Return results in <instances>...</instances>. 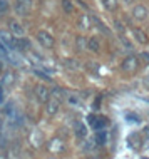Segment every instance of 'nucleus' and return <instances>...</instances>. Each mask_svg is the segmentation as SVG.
<instances>
[{
	"label": "nucleus",
	"instance_id": "nucleus-21",
	"mask_svg": "<svg viewBox=\"0 0 149 159\" xmlns=\"http://www.w3.org/2000/svg\"><path fill=\"white\" fill-rule=\"evenodd\" d=\"M144 85H146V87H149V75L146 77V79H144Z\"/></svg>",
	"mask_w": 149,
	"mask_h": 159
},
{
	"label": "nucleus",
	"instance_id": "nucleus-13",
	"mask_svg": "<svg viewBox=\"0 0 149 159\" xmlns=\"http://www.w3.org/2000/svg\"><path fill=\"white\" fill-rule=\"evenodd\" d=\"M64 66L69 67V69H79V64L75 61H72V59H69V61H64Z\"/></svg>",
	"mask_w": 149,
	"mask_h": 159
},
{
	"label": "nucleus",
	"instance_id": "nucleus-14",
	"mask_svg": "<svg viewBox=\"0 0 149 159\" xmlns=\"http://www.w3.org/2000/svg\"><path fill=\"white\" fill-rule=\"evenodd\" d=\"M7 10H8V2L7 0H0V14H3Z\"/></svg>",
	"mask_w": 149,
	"mask_h": 159
},
{
	"label": "nucleus",
	"instance_id": "nucleus-19",
	"mask_svg": "<svg viewBox=\"0 0 149 159\" xmlns=\"http://www.w3.org/2000/svg\"><path fill=\"white\" fill-rule=\"evenodd\" d=\"M52 97H55V99H59V101H61V97H62L61 89H54V91H52Z\"/></svg>",
	"mask_w": 149,
	"mask_h": 159
},
{
	"label": "nucleus",
	"instance_id": "nucleus-17",
	"mask_svg": "<svg viewBox=\"0 0 149 159\" xmlns=\"http://www.w3.org/2000/svg\"><path fill=\"white\" fill-rule=\"evenodd\" d=\"M67 102L72 104V106H79V99L75 96H69V97H67Z\"/></svg>",
	"mask_w": 149,
	"mask_h": 159
},
{
	"label": "nucleus",
	"instance_id": "nucleus-11",
	"mask_svg": "<svg viewBox=\"0 0 149 159\" xmlns=\"http://www.w3.org/2000/svg\"><path fill=\"white\" fill-rule=\"evenodd\" d=\"M106 139H107V134H106V131H99V132H97V137H96L97 144H104Z\"/></svg>",
	"mask_w": 149,
	"mask_h": 159
},
{
	"label": "nucleus",
	"instance_id": "nucleus-2",
	"mask_svg": "<svg viewBox=\"0 0 149 159\" xmlns=\"http://www.w3.org/2000/svg\"><path fill=\"white\" fill-rule=\"evenodd\" d=\"M138 66H139L138 57H134V55H129V57L124 59V62H122L121 69H122L124 72H133V70H136V69H138Z\"/></svg>",
	"mask_w": 149,
	"mask_h": 159
},
{
	"label": "nucleus",
	"instance_id": "nucleus-6",
	"mask_svg": "<svg viewBox=\"0 0 149 159\" xmlns=\"http://www.w3.org/2000/svg\"><path fill=\"white\" fill-rule=\"evenodd\" d=\"M59 104H61V101H59V99H55V97L49 99V101H47V114L49 116H55V114H57Z\"/></svg>",
	"mask_w": 149,
	"mask_h": 159
},
{
	"label": "nucleus",
	"instance_id": "nucleus-7",
	"mask_svg": "<svg viewBox=\"0 0 149 159\" xmlns=\"http://www.w3.org/2000/svg\"><path fill=\"white\" fill-rule=\"evenodd\" d=\"M133 15H134L138 20H144V19L147 17V10H146V7H142V5H138V7H134V10H133Z\"/></svg>",
	"mask_w": 149,
	"mask_h": 159
},
{
	"label": "nucleus",
	"instance_id": "nucleus-9",
	"mask_svg": "<svg viewBox=\"0 0 149 159\" xmlns=\"http://www.w3.org/2000/svg\"><path fill=\"white\" fill-rule=\"evenodd\" d=\"M87 49L89 50H92V52H99V49H101V45H99V40L97 39H89V42H87Z\"/></svg>",
	"mask_w": 149,
	"mask_h": 159
},
{
	"label": "nucleus",
	"instance_id": "nucleus-10",
	"mask_svg": "<svg viewBox=\"0 0 149 159\" xmlns=\"http://www.w3.org/2000/svg\"><path fill=\"white\" fill-rule=\"evenodd\" d=\"M62 8L67 12V14H70V12L74 10V5H72L70 0H62Z\"/></svg>",
	"mask_w": 149,
	"mask_h": 159
},
{
	"label": "nucleus",
	"instance_id": "nucleus-12",
	"mask_svg": "<svg viewBox=\"0 0 149 159\" xmlns=\"http://www.w3.org/2000/svg\"><path fill=\"white\" fill-rule=\"evenodd\" d=\"M102 2H104V5H106V8H107V10H114V8H116V5H117L116 0H102Z\"/></svg>",
	"mask_w": 149,
	"mask_h": 159
},
{
	"label": "nucleus",
	"instance_id": "nucleus-20",
	"mask_svg": "<svg viewBox=\"0 0 149 159\" xmlns=\"http://www.w3.org/2000/svg\"><path fill=\"white\" fill-rule=\"evenodd\" d=\"M3 102V85L0 84V104Z\"/></svg>",
	"mask_w": 149,
	"mask_h": 159
},
{
	"label": "nucleus",
	"instance_id": "nucleus-22",
	"mask_svg": "<svg viewBox=\"0 0 149 159\" xmlns=\"http://www.w3.org/2000/svg\"><path fill=\"white\" fill-rule=\"evenodd\" d=\"M134 0H124V3H133Z\"/></svg>",
	"mask_w": 149,
	"mask_h": 159
},
{
	"label": "nucleus",
	"instance_id": "nucleus-3",
	"mask_svg": "<svg viewBox=\"0 0 149 159\" xmlns=\"http://www.w3.org/2000/svg\"><path fill=\"white\" fill-rule=\"evenodd\" d=\"M8 29H10L12 35H15L17 39H20L25 34V29L19 22H17V20H10V22H8Z\"/></svg>",
	"mask_w": 149,
	"mask_h": 159
},
{
	"label": "nucleus",
	"instance_id": "nucleus-18",
	"mask_svg": "<svg viewBox=\"0 0 149 159\" xmlns=\"http://www.w3.org/2000/svg\"><path fill=\"white\" fill-rule=\"evenodd\" d=\"M35 75H39L40 79H44V80H50V77H49L47 74H45V72H42V70H39V69H37V70H35Z\"/></svg>",
	"mask_w": 149,
	"mask_h": 159
},
{
	"label": "nucleus",
	"instance_id": "nucleus-5",
	"mask_svg": "<svg viewBox=\"0 0 149 159\" xmlns=\"http://www.w3.org/2000/svg\"><path fill=\"white\" fill-rule=\"evenodd\" d=\"M49 94H50V91L45 85H35V96H37V99H39L40 102H47L49 101Z\"/></svg>",
	"mask_w": 149,
	"mask_h": 159
},
{
	"label": "nucleus",
	"instance_id": "nucleus-16",
	"mask_svg": "<svg viewBox=\"0 0 149 159\" xmlns=\"http://www.w3.org/2000/svg\"><path fill=\"white\" fill-rule=\"evenodd\" d=\"M87 122L91 124L92 127L96 126V122H97V116H94V114H91V116H87Z\"/></svg>",
	"mask_w": 149,
	"mask_h": 159
},
{
	"label": "nucleus",
	"instance_id": "nucleus-8",
	"mask_svg": "<svg viewBox=\"0 0 149 159\" xmlns=\"http://www.w3.org/2000/svg\"><path fill=\"white\" fill-rule=\"evenodd\" d=\"M133 35L136 37V40H138L139 44H146V42H147L146 34H144L141 29H133Z\"/></svg>",
	"mask_w": 149,
	"mask_h": 159
},
{
	"label": "nucleus",
	"instance_id": "nucleus-1",
	"mask_svg": "<svg viewBox=\"0 0 149 159\" xmlns=\"http://www.w3.org/2000/svg\"><path fill=\"white\" fill-rule=\"evenodd\" d=\"M37 40H39L40 45L47 47V49H50V47L54 45V37L50 35L49 32H45V30H39V32H37Z\"/></svg>",
	"mask_w": 149,
	"mask_h": 159
},
{
	"label": "nucleus",
	"instance_id": "nucleus-15",
	"mask_svg": "<svg viewBox=\"0 0 149 159\" xmlns=\"http://www.w3.org/2000/svg\"><path fill=\"white\" fill-rule=\"evenodd\" d=\"M75 129H77V136H80V137L86 136V129H84L82 124H77V126H75Z\"/></svg>",
	"mask_w": 149,
	"mask_h": 159
},
{
	"label": "nucleus",
	"instance_id": "nucleus-4",
	"mask_svg": "<svg viewBox=\"0 0 149 159\" xmlns=\"http://www.w3.org/2000/svg\"><path fill=\"white\" fill-rule=\"evenodd\" d=\"M15 7L19 14H29L32 8V0H15Z\"/></svg>",
	"mask_w": 149,
	"mask_h": 159
}]
</instances>
